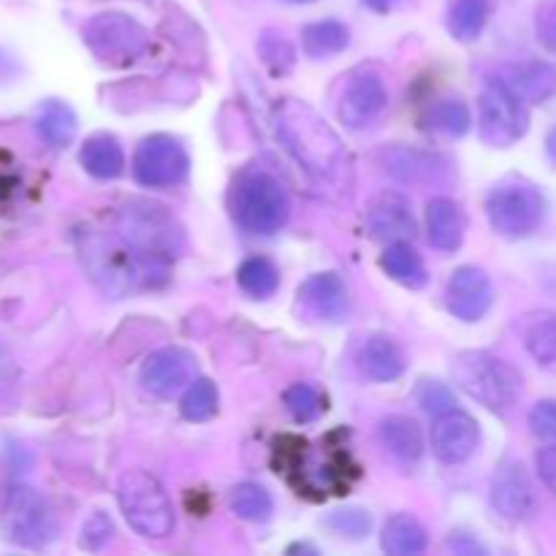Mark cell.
<instances>
[{
	"mask_svg": "<svg viewBox=\"0 0 556 556\" xmlns=\"http://www.w3.org/2000/svg\"><path fill=\"white\" fill-rule=\"evenodd\" d=\"M356 364L358 372L372 383H391L405 372V353L391 337L372 334L358 348Z\"/></svg>",
	"mask_w": 556,
	"mask_h": 556,
	"instance_id": "cell-20",
	"label": "cell"
},
{
	"mask_svg": "<svg viewBox=\"0 0 556 556\" xmlns=\"http://www.w3.org/2000/svg\"><path fill=\"white\" fill-rule=\"evenodd\" d=\"M258 58L269 68L271 76H286L296 63V49L282 33L266 30L258 38Z\"/></svg>",
	"mask_w": 556,
	"mask_h": 556,
	"instance_id": "cell-36",
	"label": "cell"
},
{
	"mask_svg": "<svg viewBox=\"0 0 556 556\" xmlns=\"http://www.w3.org/2000/svg\"><path fill=\"white\" fill-rule=\"evenodd\" d=\"M117 233L130 253L147 266L166 269L182 250V226L166 206L155 201H128L117 212Z\"/></svg>",
	"mask_w": 556,
	"mask_h": 556,
	"instance_id": "cell-2",
	"label": "cell"
},
{
	"mask_svg": "<svg viewBox=\"0 0 556 556\" xmlns=\"http://www.w3.org/2000/svg\"><path fill=\"white\" fill-rule=\"evenodd\" d=\"M424 125L440 136L459 139L472 128V112L462 98H440L424 114Z\"/></svg>",
	"mask_w": 556,
	"mask_h": 556,
	"instance_id": "cell-29",
	"label": "cell"
},
{
	"mask_svg": "<svg viewBox=\"0 0 556 556\" xmlns=\"http://www.w3.org/2000/svg\"><path fill=\"white\" fill-rule=\"evenodd\" d=\"M481 443V429L472 416L462 410H448L432 424V454L443 465H462L470 459Z\"/></svg>",
	"mask_w": 556,
	"mask_h": 556,
	"instance_id": "cell-17",
	"label": "cell"
},
{
	"mask_svg": "<svg viewBox=\"0 0 556 556\" xmlns=\"http://www.w3.org/2000/svg\"><path fill=\"white\" fill-rule=\"evenodd\" d=\"M288 3H313V0H288Z\"/></svg>",
	"mask_w": 556,
	"mask_h": 556,
	"instance_id": "cell-48",
	"label": "cell"
},
{
	"mask_svg": "<svg viewBox=\"0 0 556 556\" xmlns=\"http://www.w3.org/2000/svg\"><path fill=\"white\" fill-rule=\"evenodd\" d=\"M36 130L49 147H68L76 136L74 109L63 101H47L38 109Z\"/></svg>",
	"mask_w": 556,
	"mask_h": 556,
	"instance_id": "cell-30",
	"label": "cell"
},
{
	"mask_svg": "<svg viewBox=\"0 0 556 556\" xmlns=\"http://www.w3.org/2000/svg\"><path fill=\"white\" fill-rule=\"evenodd\" d=\"M492 5L489 0H454L448 11V30L456 41H476L486 27Z\"/></svg>",
	"mask_w": 556,
	"mask_h": 556,
	"instance_id": "cell-32",
	"label": "cell"
},
{
	"mask_svg": "<svg viewBox=\"0 0 556 556\" xmlns=\"http://www.w3.org/2000/svg\"><path fill=\"white\" fill-rule=\"evenodd\" d=\"M521 342L541 367L556 364V315L532 313L521 320Z\"/></svg>",
	"mask_w": 556,
	"mask_h": 556,
	"instance_id": "cell-28",
	"label": "cell"
},
{
	"mask_svg": "<svg viewBox=\"0 0 556 556\" xmlns=\"http://www.w3.org/2000/svg\"><path fill=\"white\" fill-rule=\"evenodd\" d=\"M535 465H538V476H541V481L556 494V443H548L546 448L538 451Z\"/></svg>",
	"mask_w": 556,
	"mask_h": 556,
	"instance_id": "cell-43",
	"label": "cell"
},
{
	"mask_svg": "<svg viewBox=\"0 0 556 556\" xmlns=\"http://www.w3.org/2000/svg\"><path fill=\"white\" fill-rule=\"evenodd\" d=\"M367 228L378 242H407L416 233V217L407 195L400 190H383L369 201Z\"/></svg>",
	"mask_w": 556,
	"mask_h": 556,
	"instance_id": "cell-18",
	"label": "cell"
},
{
	"mask_svg": "<svg viewBox=\"0 0 556 556\" xmlns=\"http://www.w3.org/2000/svg\"><path fill=\"white\" fill-rule=\"evenodd\" d=\"M195 369H199V364H195V356L188 348L168 345L152 353L141 364L139 380L152 396H157V400H172V396H177L179 391H185L193 383Z\"/></svg>",
	"mask_w": 556,
	"mask_h": 556,
	"instance_id": "cell-14",
	"label": "cell"
},
{
	"mask_svg": "<svg viewBox=\"0 0 556 556\" xmlns=\"http://www.w3.org/2000/svg\"><path fill=\"white\" fill-rule=\"evenodd\" d=\"M380 445L386 448V454L394 462H400L402 467H413L421 462L424 456V434L413 418L407 416H389L380 421L378 427Z\"/></svg>",
	"mask_w": 556,
	"mask_h": 556,
	"instance_id": "cell-22",
	"label": "cell"
},
{
	"mask_svg": "<svg viewBox=\"0 0 556 556\" xmlns=\"http://www.w3.org/2000/svg\"><path fill=\"white\" fill-rule=\"evenodd\" d=\"M396 3H400V0H364V5L372 11H378V14H386V11L394 9Z\"/></svg>",
	"mask_w": 556,
	"mask_h": 556,
	"instance_id": "cell-45",
	"label": "cell"
},
{
	"mask_svg": "<svg viewBox=\"0 0 556 556\" xmlns=\"http://www.w3.org/2000/svg\"><path fill=\"white\" fill-rule=\"evenodd\" d=\"M282 405L291 413V418L296 424H313L318 421L326 413V396L320 394V389L309 383H293L291 389L282 394Z\"/></svg>",
	"mask_w": 556,
	"mask_h": 556,
	"instance_id": "cell-35",
	"label": "cell"
},
{
	"mask_svg": "<svg viewBox=\"0 0 556 556\" xmlns=\"http://www.w3.org/2000/svg\"><path fill=\"white\" fill-rule=\"evenodd\" d=\"M79 253L87 275L103 293L119 299L134 288L136 277H139L136 275V255L130 253L123 239L87 233L79 244Z\"/></svg>",
	"mask_w": 556,
	"mask_h": 556,
	"instance_id": "cell-10",
	"label": "cell"
},
{
	"mask_svg": "<svg viewBox=\"0 0 556 556\" xmlns=\"http://www.w3.org/2000/svg\"><path fill=\"white\" fill-rule=\"evenodd\" d=\"M296 299L304 307V313H309L318 320H326V324H340L348 315V309H351L348 288L337 271H318V275H309L307 280L299 286Z\"/></svg>",
	"mask_w": 556,
	"mask_h": 556,
	"instance_id": "cell-19",
	"label": "cell"
},
{
	"mask_svg": "<svg viewBox=\"0 0 556 556\" xmlns=\"http://www.w3.org/2000/svg\"><path fill=\"white\" fill-rule=\"evenodd\" d=\"M380 266H383L391 280L405 288H424L429 280L424 258L410 242H391L386 253L380 255Z\"/></svg>",
	"mask_w": 556,
	"mask_h": 556,
	"instance_id": "cell-26",
	"label": "cell"
},
{
	"mask_svg": "<svg viewBox=\"0 0 556 556\" xmlns=\"http://www.w3.org/2000/svg\"><path fill=\"white\" fill-rule=\"evenodd\" d=\"M386 109H389V87H386L383 76L372 68L353 71L340 96V106H337L345 128H369L383 117Z\"/></svg>",
	"mask_w": 556,
	"mask_h": 556,
	"instance_id": "cell-12",
	"label": "cell"
},
{
	"mask_svg": "<svg viewBox=\"0 0 556 556\" xmlns=\"http://www.w3.org/2000/svg\"><path fill=\"white\" fill-rule=\"evenodd\" d=\"M228 505L244 521H269L275 510V500L258 483H237L228 494Z\"/></svg>",
	"mask_w": 556,
	"mask_h": 556,
	"instance_id": "cell-33",
	"label": "cell"
},
{
	"mask_svg": "<svg viewBox=\"0 0 556 556\" xmlns=\"http://www.w3.org/2000/svg\"><path fill=\"white\" fill-rule=\"evenodd\" d=\"M0 532L22 548H43L58 541V516L38 489L11 486L0 505Z\"/></svg>",
	"mask_w": 556,
	"mask_h": 556,
	"instance_id": "cell-7",
	"label": "cell"
},
{
	"mask_svg": "<svg viewBox=\"0 0 556 556\" xmlns=\"http://www.w3.org/2000/svg\"><path fill=\"white\" fill-rule=\"evenodd\" d=\"M486 217L494 233L505 239L532 237L546 220V195L521 177L500 179L486 195Z\"/></svg>",
	"mask_w": 556,
	"mask_h": 556,
	"instance_id": "cell-6",
	"label": "cell"
},
{
	"mask_svg": "<svg viewBox=\"0 0 556 556\" xmlns=\"http://www.w3.org/2000/svg\"><path fill=\"white\" fill-rule=\"evenodd\" d=\"M79 163L90 177L109 182L125 172V152L112 134H96L81 144Z\"/></svg>",
	"mask_w": 556,
	"mask_h": 556,
	"instance_id": "cell-24",
	"label": "cell"
},
{
	"mask_svg": "<svg viewBox=\"0 0 556 556\" xmlns=\"http://www.w3.org/2000/svg\"><path fill=\"white\" fill-rule=\"evenodd\" d=\"M492 508L500 519L519 525L535 514V486L521 462H503L492 478Z\"/></svg>",
	"mask_w": 556,
	"mask_h": 556,
	"instance_id": "cell-16",
	"label": "cell"
},
{
	"mask_svg": "<svg viewBox=\"0 0 556 556\" xmlns=\"http://www.w3.org/2000/svg\"><path fill=\"white\" fill-rule=\"evenodd\" d=\"M494 304V286L478 266H459L445 286V307L462 324H478Z\"/></svg>",
	"mask_w": 556,
	"mask_h": 556,
	"instance_id": "cell-15",
	"label": "cell"
},
{
	"mask_svg": "<svg viewBox=\"0 0 556 556\" xmlns=\"http://www.w3.org/2000/svg\"><path fill=\"white\" fill-rule=\"evenodd\" d=\"M505 81L527 103H546L556 96V65L548 60H521L503 68Z\"/></svg>",
	"mask_w": 556,
	"mask_h": 556,
	"instance_id": "cell-21",
	"label": "cell"
},
{
	"mask_svg": "<svg viewBox=\"0 0 556 556\" xmlns=\"http://www.w3.org/2000/svg\"><path fill=\"white\" fill-rule=\"evenodd\" d=\"M530 432L535 438L548 440L554 443L556 440V400H541L535 402V407L530 410Z\"/></svg>",
	"mask_w": 556,
	"mask_h": 556,
	"instance_id": "cell-41",
	"label": "cell"
},
{
	"mask_svg": "<svg viewBox=\"0 0 556 556\" xmlns=\"http://www.w3.org/2000/svg\"><path fill=\"white\" fill-rule=\"evenodd\" d=\"M427 231L432 248L443 250V253H454L465 242V215H462L459 204L451 199H432L427 204Z\"/></svg>",
	"mask_w": 556,
	"mask_h": 556,
	"instance_id": "cell-23",
	"label": "cell"
},
{
	"mask_svg": "<svg viewBox=\"0 0 556 556\" xmlns=\"http://www.w3.org/2000/svg\"><path fill=\"white\" fill-rule=\"evenodd\" d=\"M237 282L250 299H269L280 288V269L266 255H253L237 269Z\"/></svg>",
	"mask_w": 556,
	"mask_h": 556,
	"instance_id": "cell-31",
	"label": "cell"
},
{
	"mask_svg": "<svg viewBox=\"0 0 556 556\" xmlns=\"http://www.w3.org/2000/svg\"><path fill=\"white\" fill-rule=\"evenodd\" d=\"M348 43H351V30L340 20L309 22L302 30V49L313 60L334 58V54L345 52Z\"/></svg>",
	"mask_w": 556,
	"mask_h": 556,
	"instance_id": "cell-27",
	"label": "cell"
},
{
	"mask_svg": "<svg viewBox=\"0 0 556 556\" xmlns=\"http://www.w3.org/2000/svg\"><path fill=\"white\" fill-rule=\"evenodd\" d=\"M451 378L467 396L497 416L514 410L521 396V375L516 367L486 351L456 353L451 362Z\"/></svg>",
	"mask_w": 556,
	"mask_h": 556,
	"instance_id": "cell-3",
	"label": "cell"
},
{
	"mask_svg": "<svg viewBox=\"0 0 556 556\" xmlns=\"http://www.w3.org/2000/svg\"><path fill=\"white\" fill-rule=\"evenodd\" d=\"M326 525H329V530H334L337 535L358 541V538H364L369 530H372V516L362 508H345V510H334Z\"/></svg>",
	"mask_w": 556,
	"mask_h": 556,
	"instance_id": "cell-37",
	"label": "cell"
},
{
	"mask_svg": "<svg viewBox=\"0 0 556 556\" xmlns=\"http://www.w3.org/2000/svg\"><path fill=\"white\" fill-rule=\"evenodd\" d=\"M445 548H448V552H454V554H467V556H472V554H486V548H483L481 543L470 541V538H465V535L448 538V543H445Z\"/></svg>",
	"mask_w": 556,
	"mask_h": 556,
	"instance_id": "cell-44",
	"label": "cell"
},
{
	"mask_svg": "<svg viewBox=\"0 0 556 556\" xmlns=\"http://www.w3.org/2000/svg\"><path fill=\"white\" fill-rule=\"evenodd\" d=\"M117 503L130 530L147 541H163L177 527L172 497L152 472H123L117 481Z\"/></svg>",
	"mask_w": 556,
	"mask_h": 556,
	"instance_id": "cell-4",
	"label": "cell"
},
{
	"mask_svg": "<svg viewBox=\"0 0 556 556\" xmlns=\"http://www.w3.org/2000/svg\"><path fill=\"white\" fill-rule=\"evenodd\" d=\"M535 30L543 47L552 54H556V0H543V5L538 9L535 16Z\"/></svg>",
	"mask_w": 556,
	"mask_h": 556,
	"instance_id": "cell-42",
	"label": "cell"
},
{
	"mask_svg": "<svg viewBox=\"0 0 556 556\" xmlns=\"http://www.w3.org/2000/svg\"><path fill=\"white\" fill-rule=\"evenodd\" d=\"M81 38L101 63L106 65H130L150 49V33L123 11H101L90 16L81 27Z\"/></svg>",
	"mask_w": 556,
	"mask_h": 556,
	"instance_id": "cell-8",
	"label": "cell"
},
{
	"mask_svg": "<svg viewBox=\"0 0 556 556\" xmlns=\"http://www.w3.org/2000/svg\"><path fill=\"white\" fill-rule=\"evenodd\" d=\"M112 538L114 525L103 510H96V514L85 521V527H81V546H85L87 552H101V548H106L109 543H112Z\"/></svg>",
	"mask_w": 556,
	"mask_h": 556,
	"instance_id": "cell-40",
	"label": "cell"
},
{
	"mask_svg": "<svg viewBox=\"0 0 556 556\" xmlns=\"http://www.w3.org/2000/svg\"><path fill=\"white\" fill-rule=\"evenodd\" d=\"M217 402H220V394H217V386L206 378H195L193 383L185 389L182 400H179V413L188 421H210L217 413Z\"/></svg>",
	"mask_w": 556,
	"mask_h": 556,
	"instance_id": "cell-34",
	"label": "cell"
},
{
	"mask_svg": "<svg viewBox=\"0 0 556 556\" xmlns=\"http://www.w3.org/2000/svg\"><path fill=\"white\" fill-rule=\"evenodd\" d=\"M231 212L244 231L269 237L280 231L291 217V199L271 174L248 172L233 182Z\"/></svg>",
	"mask_w": 556,
	"mask_h": 556,
	"instance_id": "cell-5",
	"label": "cell"
},
{
	"mask_svg": "<svg viewBox=\"0 0 556 556\" xmlns=\"http://www.w3.org/2000/svg\"><path fill=\"white\" fill-rule=\"evenodd\" d=\"M277 134L304 172L318 185L345 190L353 185V163L329 123L299 98H280L275 109Z\"/></svg>",
	"mask_w": 556,
	"mask_h": 556,
	"instance_id": "cell-1",
	"label": "cell"
},
{
	"mask_svg": "<svg viewBox=\"0 0 556 556\" xmlns=\"http://www.w3.org/2000/svg\"><path fill=\"white\" fill-rule=\"evenodd\" d=\"M22 188V172L16 166V157L9 150H0V215L14 204L16 193Z\"/></svg>",
	"mask_w": 556,
	"mask_h": 556,
	"instance_id": "cell-38",
	"label": "cell"
},
{
	"mask_svg": "<svg viewBox=\"0 0 556 556\" xmlns=\"http://www.w3.org/2000/svg\"><path fill=\"white\" fill-rule=\"evenodd\" d=\"M318 554V548H313V546H302V543H299V546H291L288 548V554Z\"/></svg>",
	"mask_w": 556,
	"mask_h": 556,
	"instance_id": "cell-47",
	"label": "cell"
},
{
	"mask_svg": "<svg viewBox=\"0 0 556 556\" xmlns=\"http://www.w3.org/2000/svg\"><path fill=\"white\" fill-rule=\"evenodd\" d=\"M380 546L391 556H418L427 552L429 535L421 521L410 514H396L386 521Z\"/></svg>",
	"mask_w": 556,
	"mask_h": 556,
	"instance_id": "cell-25",
	"label": "cell"
},
{
	"mask_svg": "<svg viewBox=\"0 0 556 556\" xmlns=\"http://www.w3.org/2000/svg\"><path fill=\"white\" fill-rule=\"evenodd\" d=\"M530 130L527 101L516 96L503 76H492L478 98V134L492 147H514Z\"/></svg>",
	"mask_w": 556,
	"mask_h": 556,
	"instance_id": "cell-9",
	"label": "cell"
},
{
	"mask_svg": "<svg viewBox=\"0 0 556 556\" xmlns=\"http://www.w3.org/2000/svg\"><path fill=\"white\" fill-rule=\"evenodd\" d=\"M546 155L556 163V125L548 130V136H546Z\"/></svg>",
	"mask_w": 556,
	"mask_h": 556,
	"instance_id": "cell-46",
	"label": "cell"
},
{
	"mask_svg": "<svg viewBox=\"0 0 556 556\" xmlns=\"http://www.w3.org/2000/svg\"><path fill=\"white\" fill-rule=\"evenodd\" d=\"M190 172V155L179 139L168 134H152L139 141L134 152V177L144 188H174L185 182Z\"/></svg>",
	"mask_w": 556,
	"mask_h": 556,
	"instance_id": "cell-11",
	"label": "cell"
},
{
	"mask_svg": "<svg viewBox=\"0 0 556 556\" xmlns=\"http://www.w3.org/2000/svg\"><path fill=\"white\" fill-rule=\"evenodd\" d=\"M378 161L389 177L402 185H440L448 182L454 166L445 155L410 144H391L378 152Z\"/></svg>",
	"mask_w": 556,
	"mask_h": 556,
	"instance_id": "cell-13",
	"label": "cell"
},
{
	"mask_svg": "<svg viewBox=\"0 0 556 556\" xmlns=\"http://www.w3.org/2000/svg\"><path fill=\"white\" fill-rule=\"evenodd\" d=\"M418 405L427 413H432V416H443V413L454 410L456 400L445 383H440V380H424L421 389H418Z\"/></svg>",
	"mask_w": 556,
	"mask_h": 556,
	"instance_id": "cell-39",
	"label": "cell"
}]
</instances>
